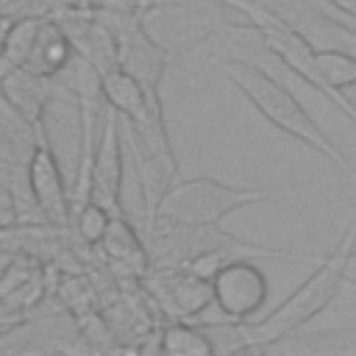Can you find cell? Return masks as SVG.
I'll use <instances>...</instances> for the list:
<instances>
[{"instance_id":"1","label":"cell","mask_w":356,"mask_h":356,"mask_svg":"<svg viewBox=\"0 0 356 356\" xmlns=\"http://www.w3.org/2000/svg\"><path fill=\"white\" fill-rule=\"evenodd\" d=\"M222 67H225V75L234 81V86L256 106V111L267 122H273L286 136L298 139L300 145H306L314 153L334 161V167L342 170L348 175V181L356 184V164H350L348 156H342V150L328 139V134H323V128L309 117L303 103L292 95V89L284 81H278L264 67H259L248 58H228Z\"/></svg>"},{"instance_id":"2","label":"cell","mask_w":356,"mask_h":356,"mask_svg":"<svg viewBox=\"0 0 356 356\" xmlns=\"http://www.w3.org/2000/svg\"><path fill=\"white\" fill-rule=\"evenodd\" d=\"M353 245H356V220L350 222V228L345 231L339 245L328 256H323L317 270L286 300H281L261 320H242L248 350H256V348L267 350L273 342L298 334L306 323H312L317 314H323L325 306L339 295V286L345 284L348 259L353 253Z\"/></svg>"},{"instance_id":"3","label":"cell","mask_w":356,"mask_h":356,"mask_svg":"<svg viewBox=\"0 0 356 356\" xmlns=\"http://www.w3.org/2000/svg\"><path fill=\"white\" fill-rule=\"evenodd\" d=\"M231 8H236L248 22H253L259 28V33L264 36L267 47L292 70V75L298 81H303L306 86L317 89L328 103H334L353 125H356V103L342 92V89H334L323 70H320V61H317V44L300 33L289 19H284L278 11L267 8L264 3L259 0H225Z\"/></svg>"},{"instance_id":"4","label":"cell","mask_w":356,"mask_h":356,"mask_svg":"<svg viewBox=\"0 0 356 356\" xmlns=\"http://www.w3.org/2000/svg\"><path fill=\"white\" fill-rule=\"evenodd\" d=\"M278 195H286V192L231 186L217 178L200 175V178H189L181 184H170L164 189V195L159 197L156 220L172 222V225H214L242 206L261 203V200H270Z\"/></svg>"},{"instance_id":"5","label":"cell","mask_w":356,"mask_h":356,"mask_svg":"<svg viewBox=\"0 0 356 356\" xmlns=\"http://www.w3.org/2000/svg\"><path fill=\"white\" fill-rule=\"evenodd\" d=\"M211 289H214V306L225 320H256V312H261L270 281L264 270L250 259H228L214 275H211Z\"/></svg>"},{"instance_id":"6","label":"cell","mask_w":356,"mask_h":356,"mask_svg":"<svg viewBox=\"0 0 356 356\" xmlns=\"http://www.w3.org/2000/svg\"><path fill=\"white\" fill-rule=\"evenodd\" d=\"M36 150L28 159V189L33 197L36 211L50 225H67L72 222V195H67L64 175L56 159V150L50 145L44 122L36 125Z\"/></svg>"},{"instance_id":"7","label":"cell","mask_w":356,"mask_h":356,"mask_svg":"<svg viewBox=\"0 0 356 356\" xmlns=\"http://www.w3.org/2000/svg\"><path fill=\"white\" fill-rule=\"evenodd\" d=\"M122 181H125V139L120 114L108 106L103 114V131L95 147L92 164V192L89 197L108 206L114 214H122Z\"/></svg>"},{"instance_id":"8","label":"cell","mask_w":356,"mask_h":356,"mask_svg":"<svg viewBox=\"0 0 356 356\" xmlns=\"http://www.w3.org/2000/svg\"><path fill=\"white\" fill-rule=\"evenodd\" d=\"M117 36V58L120 67L142 81L147 92H159V83L167 70V53L153 42L139 17L120 14L117 22H108Z\"/></svg>"},{"instance_id":"9","label":"cell","mask_w":356,"mask_h":356,"mask_svg":"<svg viewBox=\"0 0 356 356\" xmlns=\"http://www.w3.org/2000/svg\"><path fill=\"white\" fill-rule=\"evenodd\" d=\"M150 286H153L159 306L167 314L181 317V320H192L197 312H203L214 300L211 278H203L184 264L159 267L156 275L150 278Z\"/></svg>"},{"instance_id":"10","label":"cell","mask_w":356,"mask_h":356,"mask_svg":"<svg viewBox=\"0 0 356 356\" xmlns=\"http://www.w3.org/2000/svg\"><path fill=\"white\" fill-rule=\"evenodd\" d=\"M78 56L67 28L61 22H53V19H42V28L36 33V42H33V50L28 56V61L22 64L25 70L42 75V78H56L61 75L72 58Z\"/></svg>"},{"instance_id":"11","label":"cell","mask_w":356,"mask_h":356,"mask_svg":"<svg viewBox=\"0 0 356 356\" xmlns=\"http://www.w3.org/2000/svg\"><path fill=\"white\" fill-rule=\"evenodd\" d=\"M50 81L53 78H42L25 67H17L11 72H3V97L28 122L39 125L44 122V108L50 100Z\"/></svg>"},{"instance_id":"12","label":"cell","mask_w":356,"mask_h":356,"mask_svg":"<svg viewBox=\"0 0 356 356\" xmlns=\"http://www.w3.org/2000/svg\"><path fill=\"white\" fill-rule=\"evenodd\" d=\"M100 245H103V253L111 261H120L125 267H139V270L150 267V253L139 242L136 228H134V222L125 214H117L111 220V225H108V231H106Z\"/></svg>"},{"instance_id":"13","label":"cell","mask_w":356,"mask_h":356,"mask_svg":"<svg viewBox=\"0 0 356 356\" xmlns=\"http://www.w3.org/2000/svg\"><path fill=\"white\" fill-rule=\"evenodd\" d=\"M159 350L172 353V356H209V353H214V345L209 339V331L200 323L178 317L161 328Z\"/></svg>"},{"instance_id":"14","label":"cell","mask_w":356,"mask_h":356,"mask_svg":"<svg viewBox=\"0 0 356 356\" xmlns=\"http://www.w3.org/2000/svg\"><path fill=\"white\" fill-rule=\"evenodd\" d=\"M39 28H42V17H19V19L6 22V28H3V72H11L28 61Z\"/></svg>"},{"instance_id":"15","label":"cell","mask_w":356,"mask_h":356,"mask_svg":"<svg viewBox=\"0 0 356 356\" xmlns=\"http://www.w3.org/2000/svg\"><path fill=\"white\" fill-rule=\"evenodd\" d=\"M317 61L325 75V81L334 89L348 92L356 86V53L345 47H317Z\"/></svg>"},{"instance_id":"16","label":"cell","mask_w":356,"mask_h":356,"mask_svg":"<svg viewBox=\"0 0 356 356\" xmlns=\"http://www.w3.org/2000/svg\"><path fill=\"white\" fill-rule=\"evenodd\" d=\"M114 217H117V214H114L108 206H103V203H97V200L89 197L86 203H81V206L75 209L72 225H75L78 236H81L86 245H100Z\"/></svg>"},{"instance_id":"17","label":"cell","mask_w":356,"mask_h":356,"mask_svg":"<svg viewBox=\"0 0 356 356\" xmlns=\"http://www.w3.org/2000/svg\"><path fill=\"white\" fill-rule=\"evenodd\" d=\"M345 284H353L356 286V250L350 253L348 259V273H345Z\"/></svg>"}]
</instances>
